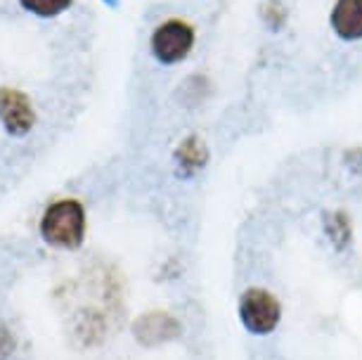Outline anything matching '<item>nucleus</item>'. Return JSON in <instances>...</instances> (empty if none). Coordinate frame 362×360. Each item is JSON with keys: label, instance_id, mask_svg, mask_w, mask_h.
Listing matches in <instances>:
<instances>
[{"label": "nucleus", "instance_id": "nucleus-1", "mask_svg": "<svg viewBox=\"0 0 362 360\" xmlns=\"http://www.w3.org/2000/svg\"><path fill=\"white\" fill-rule=\"evenodd\" d=\"M86 207L76 197L52 202L40 219V235L47 244L57 249H78L86 240Z\"/></svg>", "mask_w": 362, "mask_h": 360}, {"label": "nucleus", "instance_id": "nucleus-2", "mask_svg": "<svg viewBox=\"0 0 362 360\" xmlns=\"http://www.w3.org/2000/svg\"><path fill=\"white\" fill-rule=\"evenodd\" d=\"M197 45V29L182 17H168L154 26L149 36V52L159 64L173 66L192 55Z\"/></svg>", "mask_w": 362, "mask_h": 360}, {"label": "nucleus", "instance_id": "nucleus-3", "mask_svg": "<svg viewBox=\"0 0 362 360\" xmlns=\"http://www.w3.org/2000/svg\"><path fill=\"white\" fill-rule=\"evenodd\" d=\"M237 315L242 327L254 337H268L282 323V303L270 289L249 287L239 296Z\"/></svg>", "mask_w": 362, "mask_h": 360}, {"label": "nucleus", "instance_id": "nucleus-4", "mask_svg": "<svg viewBox=\"0 0 362 360\" xmlns=\"http://www.w3.org/2000/svg\"><path fill=\"white\" fill-rule=\"evenodd\" d=\"M0 124L10 135H26L36 124L29 95L19 88L0 86Z\"/></svg>", "mask_w": 362, "mask_h": 360}, {"label": "nucleus", "instance_id": "nucleus-5", "mask_svg": "<svg viewBox=\"0 0 362 360\" xmlns=\"http://www.w3.org/2000/svg\"><path fill=\"white\" fill-rule=\"evenodd\" d=\"M182 335V325L175 315L166 313V310H149V313L140 315L133 323V337L138 344L154 349V346L168 344Z\"/></svg>", "mask_w": 362, "mask_h": 360}, {"label": "nucleus", "instance_id": "nucleus-6", "mask_svg": "<svg viewBox=\"0 0 362 360\" xmlns=\"http://www.w3.org/2000/svg\"><path fill=\"white\" fill-rule=\"evenodd\" d=\"M329 26L334 36L344 43L362 40V0H334L329 12Z\"/></svg>", "mask_w": 362, "mask_h": 360}, {"label": "nucleus", "instance_id": "nucleus-7", "mask_svg": "<svg viewBox=\"0 0 362 360\" xmlns=\"http://www.w3.org/2000/svg\"><path fill=\"white\" fill-rule=\"evenodd\" d=\"M211 152L206 140L199 138V135H187L175 145L173 149V161H175V171L182 178H192L199 171L209 166Z\"/></svg>", "mask_w": 362, "mask_h": 360}, {"label": "nucleus", "instance_id": "nucleus-8", "mask_svg": "<svg viewBox=\"0 0 362 360\" xmlns=\"http://www.w3.org/2000/svg\"><path fill=\"white\" fill-rule=\"evenodd\" d=\"M327 240L337 251H344L353 240V221L346 211H327L322 221Z\"/></svg>", "mask_w": 362, "mask_h": 360}, {"label": "nucleus", "instance_id": "nucleus-9", "mask_svg": "<svg viewBox=\"0 0 362 360\" xmlns=\"http://www.w3.org/2000/svg\"><path fill=\"white\" fill-rule=\"evenodd\" d=\"M74 0H19V5L31 12L36 17L50 19V17H59L62 12H66L71 8Z\"/></svg>", "mask_w": 362, "mask_h": 360}, {"label": "nucleus", "instance_id": "nucleus-10", "mask_svg": "<svg viewBox=\"0 0 362 360\" xmlns=\"http://www.w3.org/2000/svg\"><path fill=\"white\" fill-rule=\"evenodd\" d=\"M261 17L272 31H279L286 24V10L279 0H265L261 8Z\"/></svg>", "mask_w": 362, "mask_h": 360}, {"label": "nucleus", "instance_id": "nucleus-11", "mask_svg": "<svg viewBox=\"0 0 362 360\" xmlns=\"http://www.w3.org/2000/svg\"><path fill=\"white\" fill-rule=\"evenodd\" d=\"M105 3H114V0H105Z\"/></svg>", "mask_w": 362, "mask_h": 360}]
</instances>
